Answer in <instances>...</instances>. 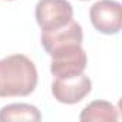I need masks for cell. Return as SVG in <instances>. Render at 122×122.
Listing matches in <instances>:
<instances>
[{
	"label": "cell",
	"mask_w": 122,
	"mask_h": 122,
	"mask_svg": "<svg viewBox=\"0 0 122 122\" xmlns=\"http://www.w3.org/2000/svg\"><path fill=\"white\" fill-rule=\"evenodd\" d=\"M6 2H13V0H6Z\"/></svg>",
	"instance_id": "cell-9"
},
{
	"label": "cell",
	"mask_w": 122,
	"mask_h": 122,
	"mask_svg": "<svg viewBox=\"0 0 122 122\" xmlns=\"http://www.w3.org/2000/svg\"><path fill=\"white\" fill-rule=\"evenodd\" d=\"M35 15L42 32H53L73 20V7L68 0H39Z\"/></svg>",
	"instance_id": "cell-3"
},
{
	"label": "cell",
	"mask_w": 122,
	"mask_h": 122,
	"mask_svg": "<svg viewBox=\"0 0 122 122\" xmlns=\"http://www.w3.org/2000/svg\"><path fill=\"white\" fill-rule=\"evenodd\" d=\"M79 119L82 122L118 121V111L112 103L106 101H95L83 108Z\"/></svg>",
	"instance_id": "cell-8"
},
{
	"label": "cell",
	"mask_w": 122,
	"mask_h": 122,
	"mask_svg": "<svg viewBox=\"0 0 122 122\" xmlns=\"http://www.w3.org/2000/svg\"><path fill=\"white\" fill-rule=\"evenodd\" d=\"M89 17L98 32L116 35L122 26V6L113 0H99L91 7Z\"/></svg>",
	"instance_id": "cell-4"
},
{
	"label": "cell",
	"mask_w": 122,
	"mask_h": 122,
	"mask_svg": "<svg viewBox=\"0 0 122 122\" xmlns=\"http://www.w3.org/2000/svg\"><path fill=\"white\" fill-rule=\"evenodd\" d=\"M37 85V71L25 55L0 59V98L27 96Z\"/></svg>",
	"instance_id": "cell-1"
},
{
	"label": "cell",
	"mask_w": 122,
	"mask_h": 122,
	"mask_svg": "<svg viewBox=\"0 0 122 122\" xmlns=\"http://www.w3.org/2000/svg\"><path fill=\"white\" fill-rule=\"evenodd\" d=\"M40 119L42 115L39 109L27 103H10L3 106L0 111V122H20V121L39 122Z\"/></svg>",
	"instance_id": "cell-7"
},
{
	"label": "cell",
	"mask_w": 122,
	"mask_h": 122,
	"mask_svg": "<svg viewBox=\"0 0 122 122\" xmlns=\"http://www.w3.org/2000/svg\"><path fill=\"white\" fill-rule=\"evenodd\" d=\"M50 72L56 78H73L83 73L88 65V56L81 45H66L50 53Z\"/></svg>",
	"instance_id": "cell-2"
},
{
	"label": "cell",
	"mask_w": 122,
	"mask_h": 122,
	"mask_svg": "<svg viewBox=\"0 0 122 122\" xmlns=\"http://www.w3.org/2000/svg\"><path fill=\"white\" fill-rule=\"evenodd\" d=\"M42 46L50 55L53 50L66 45H82L83 32L78 22L72 20L66 26L53 32H42Z\"/></svg>",
	"instance_id": "cell-6"
},
{
	"label": "cell",
	"mask_w": 122,
	"mask_h": 122,
	"mask_svg": "<svg viewBox=\"0 0 122 122\" xmlns=\"http://www.w3.org/2000/svg\"><path fill=\"white\" fill-rule=\"evenodd\" d=\"M91 91H92V82L83 73L68 79L56 78L55 82L52 83L53 98L60 103H68V105L81 102L85 96L91 93Z\"/></svg>",
	"instance_id": "cell-5"
}]
</instances>
